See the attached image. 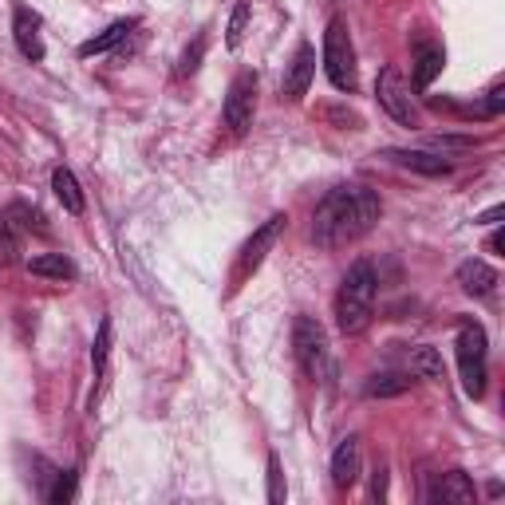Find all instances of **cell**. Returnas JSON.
Listing matches in <instances>:
<instances>
[{"instance_id":"484cf974","label":"cell","mask_w":505,"mask_h":505,"mask_svg":"<svg viewBox=\"0 0 505 505\" xmlns=\"http://www.w3.org/2000/svg\"><path fill=\"white\" fill-rule=\"evenodd\" d=\"M486 114H490V119H493V114H501L505 111V79H498V84H493L490 91H486Z\"/></svg>"},{"instance_id":"6da1fadb","label":"cell","mask_w":505,"mask_h":505,"mask_svg":"<svg viewBox=\"0 0 505 505\" xmlns=\"http://www.w3.org/2000/svg\"><path fill=\"white\" fill-rule=\"evenodd\" d=\"M379 213H383V202H379L375 190H367V186H336V190H328V198L316 205L312 241L320 249L352 245V241H360L363 233H371Z\"/></svg>"},{"instance_id":"5bb4252c","label":"cell","mask_w":505,"mask_h":505,"mask_svg":"<svg viewBox=\"0 0 505 505\" xmlns=\"http://www.w3.org/2000/svg\"><path fill=\"white\" fill-rule=\"evenodd\" d=\"M442 64H446L442 44H434V40H419V44H415V87H419V91H427V87L434 84V75L442 72Z\"/></svg>"},{"instance_id":"3957f363","label":"cell","mask_w":505,"mask_h":505,"mask_svg":"<svg viewBox=\"0 0 505 505\" xmlns=\"http://www.w3.org/2000/svg\"><path fill=\"white\" fill-rule=\"evenodd\" d=\"M324 72L332 79L336 91H355L360 84V72H355V48H352V36H348V25L343 16H332L328 20V32H324Z\"/></svg>"},{"instance_id":"9a60e30c","label":"cell","mask_w":505,"mask_h":505,"mask_svg":"<svg viewBox=\"0 0 505 505\" xmlns=\"http://www.w3.org/2000/svg\"><path fill=\"white\" fill-rule=\"evenodd\" d=\"M458 284H462V292H470V296H490L493 284H498V272H493L486 261H462V265H458Z\"/></svg>"},{"instance_id":"4316f807","label":"cell","mask_w":505,"mask_h":505,"mask_svg":"<svg viewBox=\"0 0 505 505\" xmlns=\"http://www.w3.org/2000/svg\"><path fill=\"white\" fill-rule=\"evenodd\" d=\"M371 493H375V498H387V474H383V470H379V474H375V481H371Z\"/></svg>"},{"instance_id":"52a82bcc","label":"cell","mask_w":505,"mask_h":505,"mask_svg":"<svg viewBox=\"0 0 505 505\" xmlns=\"http://www.w3.org/2000/svg\"><path fill=\"white\" fill-rule=\"evenodd\" d=\"M252 111H257V75L252 72H241L233 84H229V95H225V107H222V119L233 134H245L252 126Z\"/></svg>"},{"instance_id":"7a4b0ae2","label":"cell","mask_w":505,"mask_h":505,"mask_svg":"<svg viewBox=\"0 0 505 505\" xmlns=\"http://www.w3.org/2000/svg\"><path fill=\"white\" fill-rule=\"evenodd\" d=\"M375 292H379V277L371 261H355V265L343 272L340 292H336V324L343 336H355L371 324L375 312Z\"/></svg>"},{"instance_id":"ffe728a7","label":"cell","mask_w":505,"mask_h":505,"mask_svg":"<svg viewBox=\"0 0 505 505\" xmlns=\"http://www.w3.org/2000/svg\"><path fill=\"white\" fill-rule=\"evenodd\" d=\"M371 399H391V395H403L411 391V379L407 375H395V371H383V375H371L363 387Z\"/></svg>"},{"instance_id":"d4e9b609","label":"cell","mask_w":505,"mask_h":505,"mask_svg":"<svg viewBox=\"0 0 505 505\" xmlns=\"http://www.w3.org/2000/svg\"><path fill=\"white\" fill-rule=\"evenodd\" d=\"M202 52H205V40H193V48H186V55H182L178 72H182V75H193V72H198V64H202Z\"/></svg>"},{"instance_id":"603a6c76","label":"cell","mask_w":505,"mask_h":505,"mask_svg":"<svg viewBox=\"0 0 505 505\" xmlns=\"http://www.w3.org/2000/svg\"><path fill=\"white\" fill-rule=\"evenodd\" d=\"M72 493H75V470H64V474H55V486L48 490V501H72Z\"/></svg>"},{"instance_id":"d6986e66","label":"cell","mask_w":505,"mask_h":505,"mask_svg":"<svg viewBox=\"0 0 505 505\" xmlns=\"http://www.w3.org/2000/svg\"><path fill=\"white\" fill-rule=\"evenodd\" d=\"M411 375H419V379H446V367H442V355L434 352V348H415L411 352Z\"/></svg>"},{"instance_id":"f1b7e54d","label":"cell","mask_w":505,"mask_h":505,"mask_svg":"<svg viewBox=\"0 0 505 505\" xmlns=\"http://www.w3.org/2000/svg\"><path fill=\"white\" fill-rule=\"evenodd\" d=\"M501 213H505V210H501V205H493V210H490V213H481V217H478V222H498V217H501Z\"/></svg>"},{"instance_id":"2e32d148","label":"cell","mask_w":505,"mask_h":505,"mask_svg":"<svg viewBox=\"0 0 505 505\" xmlns=\"http://www.w3.org/2000/svg\"><path fill=\"white\" fill-rule=\"evenodd\" d=\"M52 190H55V198H60V205L67 213H84L87 210V198H84V190H79V182H75V174L67 166H55L52 170Z\"/></svg>"},{"instance_id":"4fadbf2b","label":"cell","mask_w":505,"mask_h":505,"mask_svg":"<svg viewBox=\"0 0 505 505\" xmlns=\"http://www.w3.org/2000/svg\"><path fill=\"white\" fill-rule=\"evenodd\" d=\"M434 501H446V505H470L478 498L474 481H470V474H462V470H451V474H442L439 481H434Z\"/></svg>"},{"instance_id":"8fae6325","label":"cell","mask_w":505,"mask_h":505,"mask_svg":"<svg viewBox=\"0 0 505 505\" xmlns=\"http://www.w3.org/2000/svg\"><path fill=\"white\" fill-rule=\"evenodd\" d=\"M355 478H360V439L348 434V439L336 446V454H332V486L352 490Z\"/></svg>"},{"instance_id":"8992f818","label":"cell","mask_w":505,"mask_h":505,"mask_svg":"<svg viewBox=\"0 0 505 505\" xmlns=\"http://www.w3.org/2000/svg\"><path fill=\"white\" fill-rule=\"evenodd\" d=\"M375 99H379V107L391 114L399 126H411V131H419V126H422V114H419V107H415V99H411L407 79L399 75L395 67H383V72H379Z\"/></svg>"},{"instance_id":"277c9868","label":"cell","mask_w":505,"mask_h":505,"mask_svg":"<svg viewBox=\"0 0 505 505\" xmlns=\"http://www.w3.org/2000/svg\"><path fill=\"white\" fill-rule=\"evenodd\" d=\"M458 367H462V387L470 399L486 395V328L478 320L458 324Z\"/></svg>"},{"instance_id":"ac0fdd59","label":"cell","mask_w":505,"mask_h":505,"mask_svg":"<svg viewBox=\"0 0 505 505\" xmlns=\"http://www.w3.org/2000/svg\"><path fill=\"white\" fill-rule=\"evenodd\" d=\"M28 272L32 277H48V281H72L75 265L64 257V252H40V257L28 261Z\"/></svg>"},{"instance_id":"ba28073f","label":"cell","mask_w":505,"mask_h":505,"mask_svg":"<svg viewBox=\"0 0 505 505\" xmlns=\"http://www.w3.org/2000/svg\"><path fill=\"white\" fill-rule=\"evenodd\" d=\"M284 225H289V217H284V213H272L269 222L245 241V249H241V265H237L241 277H249V272L261 269V261H265V252L277 245V237L284 233Z\"/></svg>"},{"instance_id":"44dd1931","label":"cell","mask_w":505,"mask_h":505,"mask_svg":"<svg viewBox=\"0 0 505 505\" xmlns=\"http://www.w3.org/2000/svg\"><path fill=\"white\" fill-rule=\"evenodd\" d=\"M107 355H111V316L99 320V336H95V348H91V367L103 371L107 367Z\"/></svg>"},{"instance_id":"cb8c5ba5","label":"cell","mask_w":505,"mask_h":505,"mask_svg":"<svg viewBox=\"0 0 505 505\" xmlns=\"http://www.w3.org/2000/svg\"><path fill=\"white\" fill-rule=\"evenodd\" d=\"M284 474H281V462H277V454H269V501L272 505H281L284 501Z\"/></svg>"},{"instance_id":"30bf717a","label":"cell","mask_w":505,"mask_h":505,"mask_svg":"<svg viewBox=\"0 0 505 505\" xmlns=\"http://www.w3.org/2000/svg\"><path fill=\"white\" fill-rule=\"evenodd\" d=\"M13 36H16V48H20V55H25V60H32V64H40V60H44L40 16L32 13V8L16 5V13H13Z\"/></svg>"},{"instance_id":"7c38bea8","label":"cell","mask_w":505,"mask_h":505,"mask_svg":"<svg viewBox=\"0 0 505 505\" xmlns=\"http://www.w3.org/2000/svg\"><path fill=\"white\" fill-rule=\"evenodd\" d=\"M139 28V16H126V20H114V25H107L99 32V36H91V40H84L79 44V55L84 60H91V55H103V52H111V48H119V44L131 36V32Z\"/></svg>"},{"instance_id":"7402d4cb","label":"cell","mask_w":505,"mask_h":505,"mask_svg":"<svg viewBox=\"0 0 505 505\" xmlns=\"http://www.w3.org/2000/svg\"><path fill=\"white\" fill-rule=\"evenodd\" d=\"M245 25H249V0H237L233 20H229V32H225L229 48H241V40H245Z\"/></svg>"},{"instance_id":"5b68a950","label":"cell","mask_w":505,"mask_h":505,"mask_svg":"<svg viewBox=\"0 0 505 505\" xmlns=\"http://www.w3.org/2000/svg\"><path fill=\"white\" fill-rule=\"evenodd\" d=\"M292 348H296V360H301L304 375L308 379H320V383H328V375H332L328 336H324V328H320L312 316H296V324H292Z\"/></svg>"},{"instance_id":"9c48e42d","label":"cell","mask_w":505,"mask_h":505,"mask_svg":"<svg viewBox=\"0 0 505 505\" xmlns=\"http://www.w3.org/2000/svg\"><path fill=\"white\" fill-rule=\"evenodd\" d=\"M312 75H316V48H312V44H301L296 55H292V64H289V75H284V84H281L284 99H292V103L304 99Z\"/></svg>"},{"instance_id":"e0dca14e","label":"cell","mask_w":505,"mask_h":505,"mask_svg":"<svg viewBox=\"0 0 505 505\" xmlns=\"http://www.w3.org/2000/svg\"><path fill=\"white\" fill-rule=\"evenodd\" d=\"M387 158H391L395 166H407V170H419V174H431V178H439V174H451V163L439 154H427V151H387Z\"/></svg>"},{"instance_id":"83f0119b","label":"cell","mask_w":505,"mask_h":505,"mask_svg":"<svg viewBox=\"0 0 505 505\" xmlns=\"http://www.w3.org/2000/svg\"><path fill=\"white\" fill-rule=\"evenodd\" d=\"M490 249H493V252H501V249H505V237H501V229L490 237Z\"/></svg>"}]
</instances>
